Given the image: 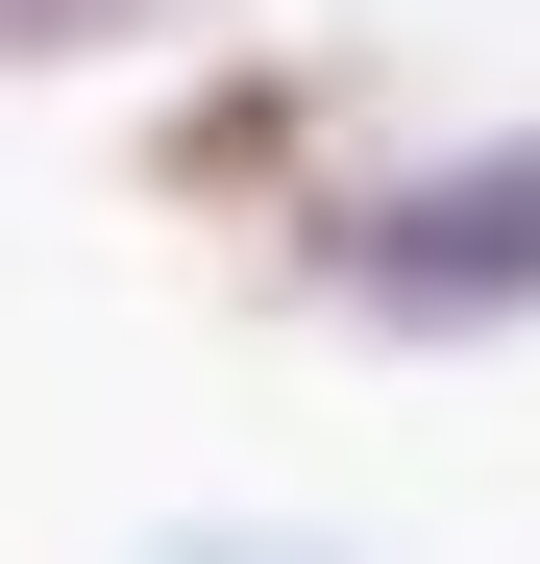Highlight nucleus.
<instances>
[{
    "label": "nucleus",
    "mask_w": 540,
    "mask_h": 564,
    "mask_svg": "<svg viewBox=\"0 0 540 564\" xmlns=\"http://www.w3.org/2000/svg\"><path fill=\"white\" fill-rule=\"evenodd\" d=\"M295 270H320V295H369V319H418V344L540 319V123H516V148H442V172H369V197H320Z\"/></svg>",
    "instance_id": "nucleus-1"
},
{
    "label": "nucleus",
    "mask_w": 540,
    "mask_h": 564,
    "mask_svg": "<svg viewBox=\"0 0 540 564\" xmlns=\"http://www.w3.org/2000/svg\"><path fill=\"white\" fill-rule=\"evenodd\" d=\"M74 25H123V0H0V50H74Z\"/></svg>",
    "instance_id": "nucleus-3"
},
{
    "label": "nucleus",
    "mask_w": 540,
    "mask_h": 564,
    "mask_svg": "<svg viewBox=\"0 0 540 564\" xmlns=\"http://www.w3.org/2000/svg\"><path fill=\"white\" fill-rule=\"evenodd\" d=\"M320 99H344V74H295V50H270V74H197V99H172L148 123V197H295V172H320Z\"/></svg>",
    "instance_id": "nucleus-2"
}]
</instances>
